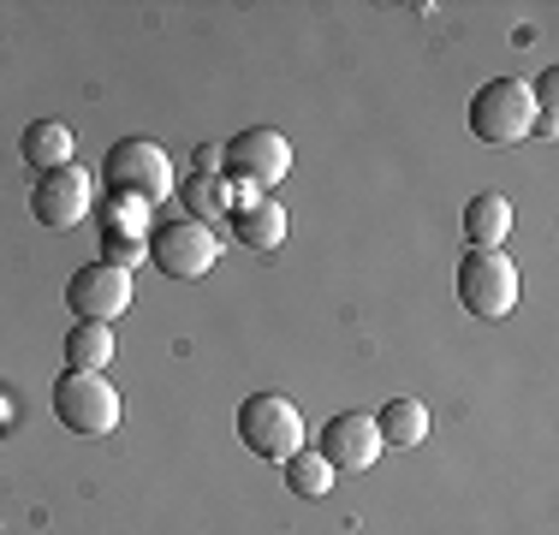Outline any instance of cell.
I'll list each match as a JSON object with an SVG mask.
<instances>
[{
  "instance_id": "e0dca14e",
  "label": "cell",
  "mask_w": 559,
  "mask_h": 535,
  "mask_svg": "<svg viewBox=\"0 0 559 535\" xmlns=\"http://www.w3.org/2000/svg\"><path fill=\"white\" fill-rule=\"evenodd\" d=\"M280 471H286V488H292V494H304V500H322V494H334V464H328L316 447L292 452V459L280 464Z\"/></svg>"
},
{
  "instance_id": "277c9868",
  "label": "cell",
  "mask_w": 559,
  "mask_h": 535,
  "mask_svg": "<svg viewBox=\"0 0 559 535\" xmlns=\"http://www.w3.org/2000/svg\"><path fill=\"white\" fill-rule=\"evenodd\" d=\"M55 417H60L66 435H78V440H108L119 428V393L108 387V374L66 369L55 381Z\"/></svg>"
},
{
  "instance_id": "5b68a950",
  "label": "cell",
  "mask_w": 559,
  "mask_h": 535,
  "mask_svg": "<svg viewBox=\"0 0 559 535\" xmlns=\"http://www.w3.org/2000/svg\"><path fill=\"white\" fill-rule=\"evenodd\" d=\"M518 292H524V280H518V262L506 257V250H464L459 262V304L471 316L483 321H500L518 310Z\"/></svg>"
},
{
  "instance_id": "7a4b0ae2",
  "label": "cell",
  "mask_w": 559,
  "mask_h": 535,
  "mask_svg": "<svg viewBox=\"0 0 559 535\" xmlns=\"http://www.w3.org/2000/svg\"><path fill=\"white\" fill-rule=\"evenodd\" d=\"M536 96H530L524 78H488L471 96V131L488 150H512V143L536 138Z\"/></svg>"
},
{
  "instance_id": "5bb4252c",
  "label": "cell",
  "mask_w": 559,
  "mask_h": 535,
  "mask_svg": "<svg viewBox=\"0 0 559 535\" xmlns=\"http://www.w3.org/2000/svg\"><path fill=\"white\" fill-rule=\"evenodd\" d=\"M19 155L31 160L36 173L72 167V126H60V119H31L24 138H19Z\"/></svg>"
},
{
  "instance_id": "6da1fadb",
  "label": "cell",
  "mask_w": 559,
  "mask_h": 535,
  "mask_svg": "<svg viewBox=\"0 0 559 535\" xmlns=\"http://www.w3.org/2000/svg\"><path fill=\"white\" fill-rule=\"evenodd\" d=\"M102 191L114 203L131 209H155L173 197V155L150 138H119L108 155H102Z\"/></svg>"
},
{
  "instance_id": "9c48e42d",
  "label": "cell",
  "mask_w": 559,
  "mask_h": 535,
  "mask_svg": "<svg viewBox=\"0 0 559 535\" xmlns=\"http://www.w3.org/2000/svg\"><path fill=\"white\" fill-rule=\"evenodd\" d=\"M66 304H72L78 321H114L131 304V274L114 262H84L72 280H66Z\"/></svg>"
},
{
  "instance_id": "8fae6325",
  "label": "cell",
  "mask_w": 559,
  "mask_h": 535,
  "mask_svg": "<svg viewBox=\"0 0 559 535\" xmlns=\"http://www.w3.org/2000/svg\"><path fill=\"white\" fill-rule=\"evenodd\" d=\"M143 221H150V209H131V203H114V197H108V209H102V250H108V257H102V262H114V268H126V274H131V262L150 257Z\"/></svg>"
},
{
  "instance_id": "3957f363",
  "label": "cell",
  "mask_w": 559,
  "mask_h": 535,
  "mask_svg": "<svg viewBox=\"0 0 559 535\" xmlns=\"http://www.w3.org/2000/svg\"><path fill=\"white\" fill-rule=\"evenodd\" d=\"M238 440H245L257 459L286 464L292 452H304V411L286 393H250L238 399Z\"/></svg>"
},
{
  "instance_id": "8992f818",
  "label": "cell",
  "mask_w": 559,
  "mask_h": 535,
  "mask_svg": "<svg viewBox=\"0 0 559 535\" xmlns=\"http://www.w3.org/2000/svg\"><path fill=\"white\" fill-rule=\"evenodd\" d=\"M150 262L162 268L167 280H203L209 268L221 262V238L209 221H191V214H173L150 233Z\"/></svg>"
},
{
  "instance_id": "52a82bcc",
  "label": "cell",
  "mask_w": 559,
  "mask_h": 535,
  "mask_svg": "<svg viewBox=\"0 0 559 535\" xmlns=\"http://www.w3.org/2000/svg\"><path fill=\"white\" fill-rule=\"evenodd\" d=\"M96 209V179L84 167H55V173H36V191H31V214L48 226V233H72L78 221H90Z\"/></svg>"
},
{
  "instance_id": "9a60e30c",
  "label": "cell",
  "mask_w": 559,
  "mask_h": 535,
  "mask_svg": "<svg viewBox=\"0 0 559 535\" xmlns=\"http://www.w3.org/2000/svg\"><path fill=\"white\" fill-rule=\"evenodd\" d=\"M376 428H381V447H423V440H429V405L411 399V393H399V399L381 405Z\"/></svg>"
},
{
  "instance_id": "7c38bea8",
  "label": "cell",
  "mask_w": 559,
  "mask_h": 535,
  "mask_svg": "<svg viewBox=\"0 0 559 535\" xmlns=\"http://www.w3.org/2000/svg\"><path fill=\"white\" fill-rule=\"evenodd\" d=\"M233 238L245 250H280L286 245V203L274 197H250V203L233 209Z\"/></svg>"
},
{
  "instance_id": "30bf717a",
  "label": "cell",
  "mask_w": 559,
  "mask_h": 535,
  "mask_svg": "<svg viewBox=\"0 0 559 535\" xmlns=\"http://www.w3.org/2000/svg\"><path fill=\"white\" fill-rule=\"evenodd\" d=\"M322 452L328 464H334V476L340 471H369V464L381 459V428H376V417L369 411H340V417H328V428H322Z\"/></svg>"
},
{
  "instance_id": "4fadbf2b",
  "label": "cell",
  "mask_w": 559,
  "mask_h": 535,
  "mask_svg": "<svg viewBox=\"0 0 559 535\" xmlns=\"http://www.w3.org/2000/svg\"><path fill=\"white\" fill-rule=\"evenodd\" d=\"M506 233H512V203L500 191H476L464 203V238H471V250H500Z\"/></svg>"
},
{
  "instance_id": "2e32d148",
  "label": "cell",
  "mask_w": 559,
  "mask_h": 535,
  "mask_svg": "<svg viewBox=\"0 0 559 535\" xmlns=\"http://www.w3.org/2000/svg\"><path fill=\"white\" fill-rule=\"evenodd\" d=\"M114 333H108V321H78L72 333H66V364L72 369H84V374H102L114 364Z\"/></svg>"
},
{
  "instance_id": "ba28073f",
  "label": "cell",
  "mask_w": 559,
  "mask_h": 535,
  "mask_svg": "<svg viewBox=\"0 0 559 535\" xmlns=\"http://www.w3.org/2000/svg\"><path fill=\"white\" fill-rule=\"evenodd\" d=\"M221 155H226L233 185H245V191H269V185H280L292 173V143L280 138V131H269V126L238 131L233 143H221Z\"/></svg>"
},
{
  "instance_id": "ac0fdd59",
  "label": "cell",
  "mask_w": 559,
  "mask_h": 535,
  "mask_svg": "<svg viewBox=\"0 0 559 535\" xmlns=\"http://www.w3.org/2000/svg\"><path fill=\"white\" fill-rule=\"evenodd\" d=\"M12 423V399H7V387H0V428Z\"/></svg>"
}]
</instances>
